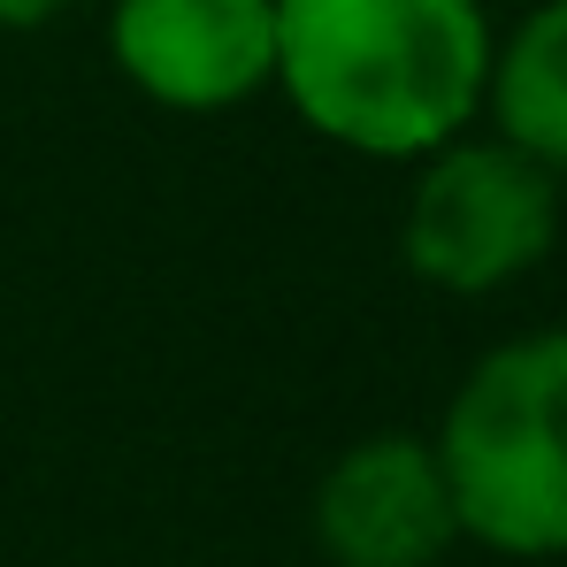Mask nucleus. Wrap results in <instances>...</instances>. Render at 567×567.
<instances>
[{"label": "nucleus", "mask_w": 567, "mask_h": 567, "mask_svg": "<svg viewBox=\"0 0 567 567\" xmlns=\"http://www.w3.org/2000/svg\"><path fill=\"white\" fill-rule=\"evenodd\" d=\"M483 0H277V85L299 123L369 162L468 138L491 85Z\"/></svg>", "instance_id": "obj_1"}, {"label": "nucleus", "mask_w": 567, "mask_h": 567, "mask_svg": "<svg viewBox=\"0 0 567 567\" xmlns=\"http://www.w3.org/2000/svg\"><path fill=\"white\" fill-rule=\"evenodd\" d=\"M430 445L468 545L567 560V330L491 346L445 399Z\"/></svg>", "instance_id": "obj_2"}, {"label": "nucleus", "mask_w": 567, "mask_h": 567, "mask_svg": "<svg viewBox=\"0 0 567 567\" xmlns=\"http://www.w3.org/2000/svg\"><path fill=\"white\" fill-rule=\"evenodd\" d=\"M560 246V177L529 162L522 146L491 138H453L422 162L399 215V254L430 291L453 299H491Z\"/></svg>", "instance_id": "obj_3"}, {"label": "nucleus", "mask_w": 567, "mask_h": 567, "mask_svg": "<svg viewBox=\"0 0 567 567\" xmlns=\"http://www.w3.org/2000/svg\"><path fill=\"white\" fill-rule=\"evenodd\" d=\"M115 70L177 115H223L277 85V0H115Z\"/></svg>", "instance_id": "obj_4"}, {"label": "nucleus", "mask_w": 567, "mask_h": 567, "mask_svg": "<svg viewBox=\"0 0 567 567\" xmlns=\"http://www.w3.org/2000/svg\"><path fill=\"white\" fill-rule=\"evenodd\" d=\"M315 545L330 567H437L461 545V514L437 445L414 430L353 437L315 483Z\"/></svg>", "instance_id": "obj_5"}, {"label": "nucleus", "mask_w": 567, "mask_h": 567, "mask_svg": "<svg viewBox=\"0 0 567 567\" xmlns=\"http://www.w3.org/2000/svg\"><path fill=\"white\" fill-rule=\"evenodd\" d=\"M483 107L506 146L567 177V0H537L506 31V47H491Z\"/></svg>", "instance_id": "obj_6"}, {"label": "nucleus", "mask_w": 567, "mask_h": 567, "mask_svg": "<svg viewBox=\"0 0 567 567\" xmlns=\"http://www.w3.org/2000/svg\"><path fill=\"white\" fill-rule=\"evenodd\" d=\"M70 0H0V23L8 31H31V23H47V16H62Z\"/></svg>", "instance_id": "obj_7"}]
</instances>
